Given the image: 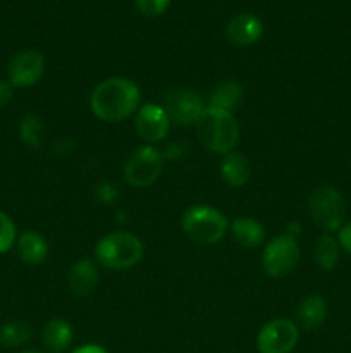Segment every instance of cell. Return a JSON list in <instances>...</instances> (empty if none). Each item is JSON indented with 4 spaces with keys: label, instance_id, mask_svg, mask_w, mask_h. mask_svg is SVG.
Masks as SVG:
<instances>
[{
    "label": "cell",
    "instance_id": "obj_1",
    "mask_svg": "<svg viewBox=\"0 0 351 353\" xmlns=\"http://www.w3.org/2000/svg\"><path fill=\"white\" fill-rule=\"evenodd\" d=\"M140 103V88L127 78H109L92 93L89 105L98 119L119 123L127 119Z\"/></svg>",
    "mask_w": 351,
    "mask_h": 353
},
{
    "label": "cell",
    "instance_id": "obj_2",
    "mask_svg": "<svg viewBox=\"0 0 351 353\" xmlns=\"http://www.w3.org/2000/svg\"><path fill=\"white\" fill-rule=\"evenodd\" d=\"M196 134L206 150L226 155L237 145L240 126L233 114L206 107L196 121Z\"/></svg>",
    "mask_w": 351,
    "mask_h": 353
},
{
    "label": "cell",
    "instance_id": "obj_3",
    "mask_svg": "<svg viewBox=\"0 0 351 353\" xmlns=\"http://www.w3.org/2000/svg\"><path fill=\"white\" fill-rule=\"evenodd\" d=\"M95 257L98 264L107 269H129L143 257V243L134 234L117 231L107 234L96 243Z\"/></svg>",
    "mask_w": 351,
    "mask_h": 353
},
{
    "label": "cell",
    "instance_id": "obj_4",
    "mask_svg": "<svg viewBox=\"0 0 351 353\" xmlns=\"http://www.w3.org/2000/svg\"><path fill=\"white\" fill-rule=\"evenodd\" d=\"M227 226L226 216L209 205L191 207L182 216V231L189 240L200 245L217 243L226 234Z\"/></svg>",
    "mask_w": 351,
    "mask_h": 353
},
{
    "label": "cell",
    "instance_id": "obj_5",
    "mask_svg": "<svg viewBox=\"0 0 351 353\" xmlns=\"http://www.w3.org/2000/svg\"><path fill=\"white\" fill-rule=\"evenodd\" d=\"M308 210L317 226L322 228L326 233L339 231L346 217V203L343 195L329 185L313 190L308 199Z\"/></svg>",
    "mask_w": 351,
    "mask_h": 353
},
{
    "label": "cell",
    "instance_id": "obj_6",
    "mask_svg": "<svg viewBox=\"0 0 351 353\" xmlns=\"http://www.w3.org/2000/svg\"><path fill=\"white\" fill-rule=\"evenodd\" d=\"M164 169V155L153 147H140L133 152L124 168V178L131 186L145 188L153 185Z\"/></svg>",
    "mask_w": 351,
    "mask_h": 353
},
{
    "label": "cell",
    "instance_id": "obj_7",
    "mask_svg": "<svg viewBox=\"0 0 351 353\" xmlns=\"http://www.w3.org/2000/svg\"><path fill=\"white\" fill-rule=\"evenodd\" d=\"M299 261V247L295 236L282 234L274 238L270 243L265 247L262 262L264 269L272 278H282L288 276L292 269L298 265Z\"/></svg>",
    "mask_w": 351,
    "mask_h": 353
},
{
    "label": "cell",
    "instance_id": "obj_8",
    "mask_svg": "<svg viewBox=\"0 0 351 353\" xmlns=\"http://www.w3.org/2000/svg\"><path fill=\"white\" fill-rule=\"evenodd\" d=\"M299 330L292 321L275 319L265 324L257 336L260 353H289L296 347Z\"/></svg>",
    "mask_w": 351,
    "mask_h": 353
},
{
    "label": "cell",
    "instance_id": "obj_9",
    "mask_svg": "<svg viewBox=\"0 0 351 353\" xmlns=\"http://www.w3.org/2000/svg\"><path fill=\"white\" fill-rule=\"evenodd\" d=\"M45 59L38 50H21L9 62V83L17 88H28L40 81Z\"/></svg>",
    "mask_w": 351,
    "mask_h": 353
},
{
    "label": "cell",
    "instance_id": "obj_10",
    "mask_svg": "<svg viewBox=\"0 0 351 353\" xmlns=\"http://www.w3.org/2000/svg\"><path fill=\"white\" fill-rule=\"evenodd\" d=\"M202 97L193 90H176L169 93L165 100V112L169 119L174 121L179 126H188V124H196L200 116L203 114Z\"/></svg>",
    "mask_w": 351,
    "mask_h": 353
},
{
    "label": "cell",
    "instance_id": "obj_11",
    "mask_svg": "<svg viewBox=\"0 0 351 353\" xmlns=\"http://www.w3.org/2000/svg\"><path fill=\"white\" fill-rule=\"evenodd\" d=\"M134 128L141 140L148 143H157L162 141L169 134L171 130V119H169L165 109H162L157 103H145L141 109H138Z\"/></svg>",
    "mask_w": 351,
    "mask_h": 353
},
{
    "label": "cell",
    "instance_id": "obj_12",
    "mask_svg": "<svg viewBox=\"0 0 351 353\" xmlns=\"http://www.w3.org/2000/svg\"><path fill=\"white\" fill-rule=\"evenodd\" d=\"M264 33V24L253 14H240L227 24L226 34L231 43L237 47H250L257 43Z\"/></svg>",
    "mask_w": 351,
    "mask_h": 353
},
{
    "label": "cell",
    "instance_id": "obj_13",
    "mask_svg": "<svg viewBox=\"0 0 351 353\" xmlns=\"http://www.w3.org/2000/svg\"><path fill=\"white\" fill-rule=\"evenodd\" d=\"M96 281H98V272L89 259H79L72 264L69 271V288L74 295H89L95 290Z\"/></svg>",
    "mask_w": 351,
    "mask_h": 353
},
{
    "label": "cell",
    "instance_id": "obj_14",
    "mask_svg": "<svg viewBox=\"0 0 351 353\" xmlns=\"http://www.w3.org/2000/svg\"><path fill=\"white\" fill-rule=\"evenodd\" d=\"M327 317V303L322 296L310 295L299 303L298 312H296V319L301 330L305 331H315L323 324Z\"/></svg>",
    "mask_w": 351,
    "mask_h": 353
},
{
    "label": "cell",
    "instance_id": "obj_15",
    "mask_svg": "<svg viewBox=\"0 0 351 353\" xmlns=\"http://www.w3.org/2000/svg\"><path fill=\"white\" fill-rule=\"evenodd\" d=\"M220 174L227 185L240 188V186L246 185L248 179H250V162L244 155L229 152V154L224 155L222 162H220Z\"/></svg>",
    "mask_w": 351,
    "mask_h": 353
},
{
    "label": "cell",
    "instance_id": "obj_16",
    "mask_svg": "<svg viewBox=\"0 0 351 353\" xmlns=\"http://www.w3.org/2000/svg\"><path fill=\"white\" fill-rule=\"evenodd\" d=\"M17 250H19L21 261L30 265H38L47 259L48 243L36 231H24L17 240Z\"/></svg>",
    "mask_w": 351,
    "mask_h": 353
},
{
    "label": "cell",
    "instance_id": "obj_17",
    "mask_svg": "<svg viewBox=\"0 0 351 353\" xmlns=\"http://www.w3.org/2000/svg\"><path fill=\"white\" fill-rule=\"evenodd\" d=\"M41 340L43 345L54 353H62L67 350L72 343V327L71 324L62 319L48 321L41 331Z\"/></svg>",
    "mask_w": 351,
    "mask_h": 353
},
{
    "label": "cell",
    "instance_id": "obj_18",
    "mask_svg": "<svg viewBox=\"0 0 351 353\" xmlns=\"http://www.w3.org/2000/svg\"><path fill=\"white\" fill-rule=\"evenodd\" d=\"M243 102V88L236 81H222L210 93V107L233 114Z\"/></svg>",
    "mask_w": 351,
    "mask_h": 353
},
{
    "label": "cell",
    "instance_id": "obj_19",
    "mask_svg": "<svg viewBox=\"0 0 351 353\" xmlns=\"http://www.w3.org/2000/svg\"><path fill=\"white\" fill-rule=\"evenodd\" d=\"M233 234L237 243L244 248H255L264 241L265 230L253 217H236L233 221Z\"/></svg>",
    "mask_w": 351,
    "mask_h": 353
},
{
    "label": "cell",
    "instance_id": "obj_20",
    "mask_svg": "<svg viewBox=\"0 0 351 353\" xmlns=\"http://www.w3.org/2000/svg\"><path fill=\"white\" fill-rule=\"evenodd\" d=\"M339 261V241L329 233L322 234L315 245V262L322 271H332Z\"/></svg>",
    "mask_w": 351,
    "mask_h": 353
},
{
    "label": "cell",
    "instance_id": "obj_21",
    "mask_svg": "<svg viewBox=\"0 0 351 353\" xmlns=\"http://www.w3.org/2000/svg\"><path fill=\"white\" fill-rule=\"evenodd\" d=\"M31 336H33V331H31L30 324L21 323V321L7 323L0 327V343L3 347H21V345L28 343Z\"/></svg>",
    "mask_w": 351,
    "mask_h": 353
},
{
    "label": "cell",
    "instance_id": "obj_22",
    "mask_svg": "<svg viewBox=\"0 0 351 353\" xmlns=\"http://www.w3.org/2000/svg\"><path fill=\"white\" fill-rule=\"evenodd\" d=\"M19 137L30 147L38 148L43 141L45 137V128L41 123L40 117L36 114H26V116L21 119L19 124Z\"/></svg>",
    "mask_w": 351,
    "mask_h": 353
},
{
    "label": "cell",
    "instance_id": "obj_23",
    "mask_svg": "<svg viewBox=\"0 0 351 353\" xmlns=\"http://www.w3.org/2000/svg\"><path fill=\"white\" fill-rule=\"evenodd\" d=\"M16 241V226L6 212L0 210V254H6Z\"/></svg>",
    "mask_w": 351,
    "mask_h": 353
},
{
    "label": "cell",
    "instance_id": "obj_24",
    "mask_svg": "<svg viewBox=\"0 0 351 353\" xmlns=\"http://www.w3.org/2000/svg\"><path fill=\"white\" fill-rule=\"evenodd\" d=\"M138 10L147 17H157L167 10L171 0H134Z\"/></svg>",
    "mask_w": 351,
    "mask_h": 353
},
{
    "label": "cell",
    "instance_id": "obj_25",
    "mask_svg": "<svg viewBox=\"0 0 351 353\" xmlns=\"http://www.w3.org/2000/svg\"><path fill=\"white\" fill-rule=\"evenodd\" d=\"M117 195H119V193H117V188L112 185V183H102V185L95 190L96 200L102 203L114 202V200L117 199Z\"/></svg>",
    "mask_w": 351,
    "mask_h": 353
},
{
    "label": "cell",
    "instance_id": "obj_26",
    "mask_svg": "<svg viewBox=\"0 0 351 353\" xmlns=\"http://www.w3.org/2000/svg\"><path fill=\"white\" fill-rule=\"evenodd\" d=\"M337 241H339L341 247L351 255V221L341 226L339 234H337Z\"/></svg>",
    "mask_w": 351,
    "mask_h": 353
},
{
    "label": "cell",
    "instance_id": "obj_27",
    "mask_svg": "<svg viewBox=\"0 0 351 353\" xmlns=\"http://www.w3.org/2000/svg\"><path fill=\"white\" fill-rule=\"evenodd\" d=\"M14 86L9 81H0V109L12 100Z\"/></svg>",
    "mask_w": 351,
    "mask_h": 353
},
{
    "label": "cell",
    "instance_id": "obj_28",
    "mask_svg": "<svg viewBox=\"0 0 351 353\" xmlns=\"http://www.w3.org/2000/svg\"><path fill=\"white\" fill-rule=\"evenodd\" d=\"M72 353H109V352L103 350V348L98 347V345H83V347L76 348Z\"/></svg>",
    "mask_w": 351,
    "mask_h": 353
},
{
    "label": "cell",
    "instance_id": "obj_29",
    "mask_svg": "<svg viewBox=\"0 0 351 353\" xmlns=\"http://www.w3.org/2000/svg\"><path fill=\"white\" fill-rule=\"evenodd\" d=\"M301 231V226H299L298 223H291L288 226V231H286V234H289V236H298V233Z\"/></svg>",
    "mask_w": 351,
    "mask_h": 353
},
{
    "label": "cell",
    "instance_id": "obj_30",
    "mask_svg": "<svg viewBox=\"0 0 351 353\" xmlns=\"http://www.w3.org/2000/svg\"><path fill=\"white\" fill-rule=\"evenodd\" d=\"M23 353H45V352H40V350H26V352H23Z\"/></svg>",
    "mask_w": 351,
    "mask_h": 353
}]
</instances>
